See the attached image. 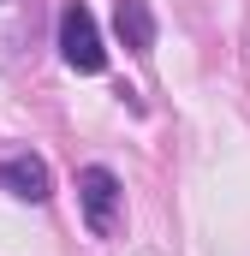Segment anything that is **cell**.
I'll list each match as a JSON object with an SVG mask.
<instances>
[{
  "label": "cell",
  "instance_id": "1",
  "mask_svg": "<svg viewBox=\"0 0 250 256\" xmlns=\"http://www.w3.org/2000/svg\"><path fill=\"white\" fill-rule=\"evenodd\" d=\"M54 48H60V60L72 72H84V78H102L108 72V42H102V24H96V12L84 6V0H66L60 18H54Z\"/></svg>",
  "mask_w": 250,
  "mask_h": 256
},
{
  "label": "cell",
  "instance_id": "3",
  "mask_svg": "<svg viewBox=\"0 0 250 256\" xmlns=\"http://www.w3.org/2000/svg\"><path fill=\"white\" fill-rule=\"evenodd\" d=\"M0 191L18 196V202H48L54 196V167L36 155V149H18V155H0Z\"/></svg>",
  "mask_w": 250,
  "mask_h": 256
},
{
  "label": "cell",
  "instance_id": "5",
  "mask_svg": "<svg viewBox=\"0 0 250 256\" xmlns=\"http://www.w3.org/2000/svg\"><path fill=\"white\" fill-rule=\"evenodd\" d=\"M114 36H120L125 54L149 60V54H155V36H161L155 6H149V0H114Z\"/></svg>",
  "mask_w": 250,
  "mask_h": 256
},
{
  "label": "cell",
  "instance_id": "2",
  "mask_svg": "<svg viewBox=\"0 0 250 256\" xmlns=\"http://www.w3.org/2000/svg\"><path fill=\"white\" fill-rule=\"evenodd\" d=\"M120 208H125V185H120V173H114L108 161L78 167V214H84L90 238H114Z\"/></svg>",
  "mask_w": 250,
  "mask_h": 256
},
{
  "label": "cell",
  "instance_id": "4",
  "mask_svg": "<svg viewBox=\"0 0 250 256\" xmlns=\"http://www.w3.org/2000/svg\"><path fill=\"white\" fill-rule=\"evenodd\" d=\"M36 48V0H0V72H18Z\"/></svg>",
  "mask_w": 250,
  "mask_h": 256
}]
</instances>
